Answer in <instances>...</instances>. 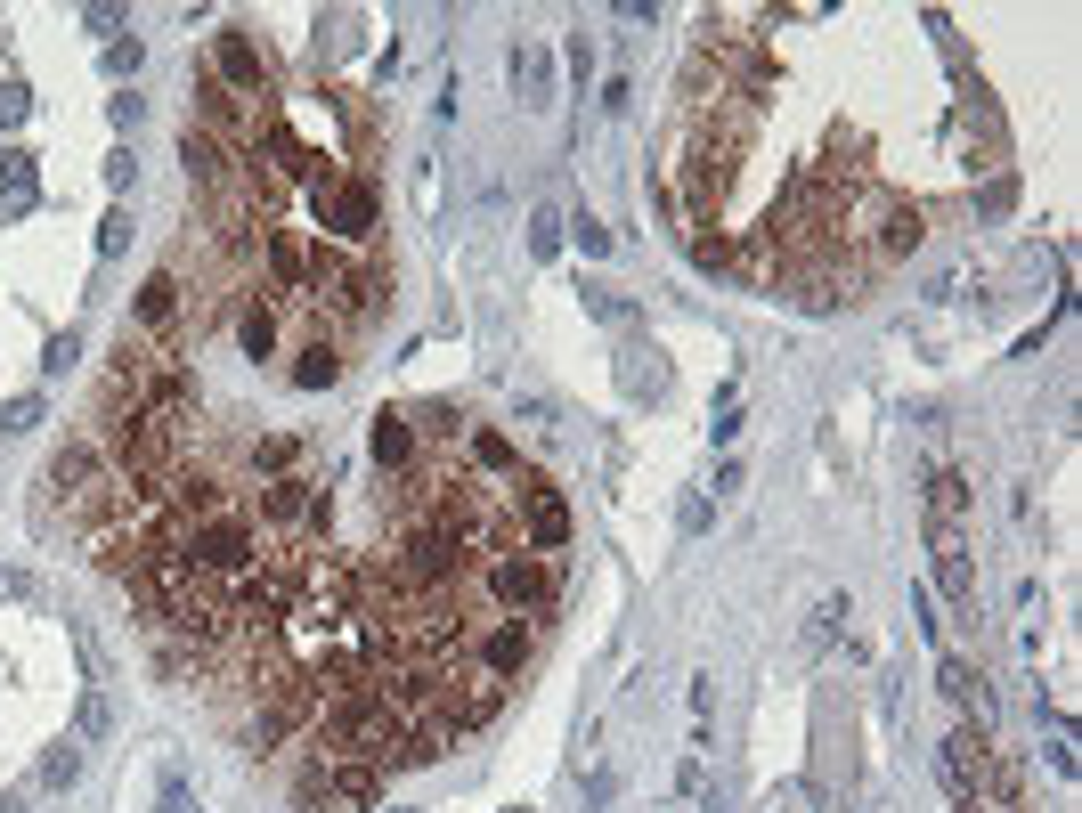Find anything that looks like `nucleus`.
<instances>
[{
	"mask_svg": "<svg viewBox=\"0 0 1082 813\" xmlns=\"http://www.w3.org/2000/svg\"><path fill=\"white\" fill-rule=\"evenodd\" d=\"M944 692H952L960 708H969V716L985 724V708H993V692H985V683H977V667H969V659H944Z\"/></svg>",
	"mask_w": 1082,
	"mask_h": 813,
	"instance_id": "obj_7",
	"label": "nucleus"
},
{
	"mask_svg": "<svg viewBox=\"0 0 1082 813\" xmlns=\"http://www.w3.org/2000/svg\"><path fill=\"white\" fill-rule=\"evenodd\" d=\"M838 618H847V594H830V602L814 610V627H806V643H814V651H822V643L838 635Z\"/></svg>",
	"mask_w": 1082,
	"mask_h": 813,
	"instance_id": "obj_11",
	"label": "nucleus"
},
{
	"mask_svg": "<svg viewBox=\"0 0 1082 813\" xmlns=\"http://www.w3.org/2000/svg\"><path fill=\"white\" fill-rule=\"evenodd\" d=\"M196 74H212L220 90H236V98H253V106H261V98H277V66H269V49H261V33H245V25H220Z\"/></svg>",
	"mask_w": 1082,
	"mask_h": 813,
	"instance_id": "obj_1",
	"label": "nucleus"
},
{
	"mask_svg": "<svg viewBox=\"0 0 1082 813\" xmlns=\"http://www.w3.org/2000/svg\"><path fill=\"white\" fill-rule=\"evenodd\" d=\"M928 513H936V529H952L960 513H969V480H960V472H936V480H928Z\"/></svg>",
	"mask_w": 1082,
	"mask_h": 813,
	"instance_id": "obj_8",
	"label": "nucleus"
},
{
	"mask_svg": "<svg viewBox=\"0 0 1082 813\" xmlns=\"http://www.w3.org/2000/svg\"><path fill=\"white\" fill-rule=\"evenodd\" d=\"M155 813H188V773H179V765H163V805Z\"/></svg>",
	"mask_w": 1082,
	"mask_h": 813,
	"instance_id": "obj_17",
	"label": "nucleus"
},
{
	"mask_svg": "<svg viewBox=\"0 0 1082 813\" xmlns=\"http://www.w3.org/2000/svg\"><path fill=\"white\" fill-rule=\"evenodd\" d=\"M25 106H33V98H25L17 82H9V90H0V122H25Z\"/></svg>",
	"mask_w": 1082,
	"mask_h": 813,
	"instance_id": "obj_22",
	"label": "nucleus"
},
{
	"mask_svg": "<svg viewBox=\"0 0 1082 813\" xmlns=\"http://www.w3.org/2000/svg\"><path fill=\"white\" fill-rule=\"evenodd\" d=\"M0 431H9V440H25V431H41V399H9V415H0Z\"/></svg>",
	"mask_w": 1082,
	"mask_h": 813,
	"instance_id": "obj_12",
	"label": "nucleus"
},
{
	"mask_svg": "<svg viewBox=\"0 0 1082 813\" xmlns=\"http://www.w3.org/2000/svg\"><path fill=\"white\" fill-rule=\"evenodd\" d=\"M25 594H33V578H25V570H0V602H25Z\"/></svg>",
	"mask_w": 1082,
	"mask_h": 813,
	"instance_id": "obj_23",
	"label": "nucleus"
},
{
	"mask_svg": "<svg viewBox=\"0 0 1082 813\" xmlns=\"http://www.w3.org/2000/svg\"><path fill=\"white\" fill-rule=\"evenodd\" d=\"M0 813H25V789H17V797H0Z\"/></svg>",
	"mask_w": 1082,
	"mask_h": 813,
	"instance_id": "obj_24",
	"label": "nucleus"
},
{
	"mask_svg": "<svg viewBox=\"0 0 1082 813\" xmlns=\"http://www.w3.org/2000/svg\"><path fill=\"white\" fill-rule=\"evenodd\" d=\"M139 57H147V49H139V33H131V41H106V74H114V82L139 74Z\"/></svg>",
	"mask_w": 1082,
	"mask_h": 813,
	"instance_id": "obj_13",
	"label": "nucleus"
},
{
	"mask_svg": "<svg viewBox=\"0 0 1082 813\" xmlns=\"http://www.w3.org/2000/svg\"><path fill=\"white\" fill-rule=\"evenodd\" d=\"M391 813H407V805H391Z\"/></svg>",
	"mask_w": 1082,
	"mask_h": 813,
	"instance_id": "obj_25",
	"label": "nucleus"
},
{
	"mask_svg": "<svg viewBox=\"0 0 1082 813\" xmlns=\"http://www.w3.org/2000/svg\"><path fill=\"white\" fill-rule=\"evenodd\" d=\"M342 374H350V350L342 342H293V366H285L293 391H334Z\"/></svg>",
	"mask_w": 1082,
	"mask_h": 813,
	"instance_id": "obj_4",
	"label": "nucleus"
},
{
	"mask_svg": "<svg viewBox=\"0 0 1082 813\" xmlns=\"http://www.w3.org/2000/svg\"><path fill=\"white\" fill-rule=\"evenodd\" d=\"M41 781H49V789H74V781H82V748H74V740L49 748V757H41Z\"/></svg>",
	"mask_w": 1082,
	"mask_h": 813,
	"instance_id": "obj_9",
	"label": "nucleus"
},
{
	"mask_svg": "<svg viewBox=\"0 0 1082 813\" xmlns=\"http://www.w3.org/2000/svg\"><path fill=\"white\" fill-rule=\"evenodd\" d=\"M676 521H684V537H700V529H708V496H684V513H676Z\"/></svg>",
	"mask_w": 1082,
	"mask_h": 813,
	"instance_id": "obj_21",
	"label": "nucleus"
},
{
	"mask_svg": "<svg viewBox=\"0 0 1082 813\" xmlns=\"http://www.w3.org/2000/svg\"><path fill=\"white\" fill-rule=\"evenodd\" d=\"M936 586H944V602L960 618H977V561L960 545V529H936Z\"/></svg>",
	"mask_w": 1082,
	"mask_h": 813,
	"instance_id": "obj_3",
	"label": "nucleus"
},
{
	"mask_svg": "<svg viewBox=\"0 0 1082 813\" xmlns=\"http://www.w3.org/2000/svg\"><path fill=\"white\" fill-rule=\"evenodd\" d=\"M106 732H114V708L90 692V700H82V740H106Z\"/></svg>",
	"mask_w": 1082,
	"mask_h": 813,
	"instance_id": "obj_16",
	"label": "nucleus"
},
{
	"mask_svg": "<svg viewBox=\"0 0 1082 813\" xmlns=\"http://www.w3.org/2000/svg\"><path fill=\"white\" fill-rule=\"evenodd\" d=\"M383 797V765H342V757H310L293 781V813H350Z\"/></svg>",
	"mask_w": 1082,
	"mask_h": 813,
	"instance_id": "obj_2",
	"label": "nucleus"
},
{
	"mask_svg": "<svg viewBox=\"0 0 1082 813\" xmlns=\"http://www.w3.org/2000/svg\"><path fill=\"white\" fill-rule=\"evenodd\" d=\"M131 244V212H106V228H98V253H123Z\"/></svg>",
	"mask_w": 1082,
	"mask_h": 813,
	"instance_id": "obj_18",
	"label": "nucleus"
},
{
	"mask_svg": "<svg viewBox=\"0 0 1082 813\" xmlns=\"http://www.w3.org/2000/svg\"><path fill=\"white\" fill-rule=\"evenodd\" d=\"M586 309H594V318H611V326H627V301H619L611 285H586Z\"/></svg>",
	"mask_w": 1082,
	"mask_h": 813,
	"instance_id": "obj_15",
	"label": "nucleus"
},
{
	"mask_svg": "<svg viewBox=\"0 0 1082 813\" xmlns=\"http://www.w3.org/2000/svg\"><path fill=\"white\" fill-rule=\"evenodd\" d=\"M570 236H578V253H586V261H603V253H611V228H603V220H586V212L570 220Z\"/></svg>",
	"mask_w": 1082,
	"mask_h": 813,
	"instance_id": "obj_10",
	"label": "nucleus"
},
{
	"mask_svg": "<svg viewBox=\"0 0 1082 813\" xmlns=\"http://www.w3.org/2000/svg\"><path fill=\"white\" fill-rule=\"evenodd\" d=\"M106 187H114V196H131V187H139V163L114 155V163H106Z\"/></svg>",
	"mask_w": 1082,
	"mask_h": 813,
	"instance_id": "obj_19",
	"label": "nucleus"
},
{
	"mask_svg": "<svg viewBox=\"0 0 1082 813\" xmlns=\"http://www.w3.org/2000/svg\"><path fill=\"white\" fill-rule=\"evenodd\" d=\"M554 244H562V220H554V212H537V220H529V253H537V261H546V253H554Z\"/></svg>",
	"mask_w": 1082,
	"mask_h": 813,
	"instance_id": "obj_14",
	"label": "nucleus"
},
{
	"mask_svg": "<svg viewBox=\"0 0 1082 813\" xmlns=\"http://www.w3.org/2000/svg\"><path fill=\"white\" fill-rule=\"evenodd\" d=\"M0 187H9V212H33L41 187H33V155L25 147H0Z\"/></svg>",
	"mask_w": 1082,
	"mask_h": 813,
	"instance_id": "obj_6",
	"label": "nucleus"
},
{
	"mask_svg": "<svg viewBox=\"0 0 1082 813\" xmlns=\"http://www.w3.org/2000/svg\"><path fill=\"white\" fill-rule=\"evenodd\" d=\"M74 358H82V342H74V334H57V342H49V358H41V366H49V374H66V366H74Z\"/></svg>",
	"mask_w": 1082,
	"mask_h": 813,
	"instance_id": "obj_20",
	"label": "nucleus"
},
{
	"mask_svg": "<svg viewBox=\"0 0 1082 813\" xmlns=\"http://www.w3.org/2000/svg\"><path fill=\"white\" fill-rule=\"evenodd\" d=\"M513 90H521V106H546L554 98V66H546V49H513Z\"/></svg>",
	"mask_w": 1082,
	"mask_h": 813,
	"instance_id": "obj_5",
	"label": "nucleus"
}]
</instances>
